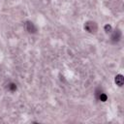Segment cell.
<instances>
[{"label":"cell","mask_w":124,"mask_h":124,"mask_svg":"<svg viewBox=\"0 0 124 124\" xmlns=\"http://www.w3.org/2000/svg\"><path fill=\"white\" fill-rule=\"evenodd\" d=\"M115 82L117 83V85L118 86H122V83H123V78H122V76H117V77H115Z\"/></svg>","instance_id":"1"}]
</instances>
